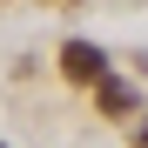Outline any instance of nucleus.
Masks as SVG:
<instances>
[{"mask_svg": "<svg viewBox=\"0 0 148 148\" xmlns=\"http://www.w3.org/2000/svg\"><path fill=\"white\" fill-rule=\"evenodd\" d=\"M94 94H101V108H108V114H128V108H135V88H128V81H114V74H101V81H94Z\"/></svg>", "mask_w": 148, "mask_h": 148, "instance_id": "nucleus-2", "label": "nucleus"}, {"mask_svg": "<svg viewBox=\"0 0 148 148\" xmlns=\"http://www.w3.org/2000/svg\"><path fill=\"white\" fill-rule=\"evenodd\" d=\"M61 74H67V81H101V74H108V54H101V47H94V40H67L61 47Z\"/></svg>", "mask_w": 148, "mask_h": 148, "instance_id": "nucleus-1", "label": "nucleus"}]
</instances>
